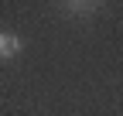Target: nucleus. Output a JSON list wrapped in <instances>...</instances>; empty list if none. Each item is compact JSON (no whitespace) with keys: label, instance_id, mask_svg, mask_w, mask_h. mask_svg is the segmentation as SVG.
I'll return each instance as SVG.
<instances>
[{"label":"nucleus","instance_id":"nucleus-1","mask_svg":"<svg viewBox=\"0 0 123 116\" xmlns=\"http://www.w3.org/2000/svg\"><path fill=\"white\" fill-rule=\"evenodd\" d=\"M14 55H21V38L0 31V58H14Z\"/></svg>","mask_w":123,"mask_h":116},{"label":"nucleus","instance_id":"nucleus-2","mask_svg":"<svg viewBox=\"0 0 123 116\" xmlns=\"http://www.w3.org/2000/svg\"><path fill=\"white\" fill-rule=\"evenodd\" d=\"M75 17H86V14H96V4H65Z\"/></svg>","mask_w":123,"mask_h":116}]
</instances>
